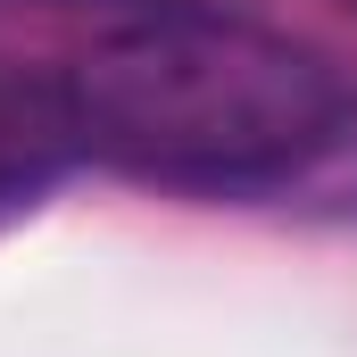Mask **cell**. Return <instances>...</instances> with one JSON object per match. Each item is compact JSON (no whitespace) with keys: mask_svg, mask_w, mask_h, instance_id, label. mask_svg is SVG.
Wrapping results in <instances>:
<instances>
[{"mask_svg":"<svg viewBox=\"0 0 357 357\" xmlns=\"http://www.w3.org/2000/svg\"><path fill=\"white\" fill-rule=\"evenodd\" d=\"M84 167L167 191H274L357 125L349 75L250 17L150 8L67 59Z\"/></svg>","mask_w":357,"mask_h":357,"instance_id":"1","label":"cell"},{"mask_svg":"<svg viewBox=\"0 0 357 357\" xmlns=\"http://www.w3.org/2000/svg\"><path fill=\"white\" fill-rule=\"evenodd\" d=\"M75 167H84V133H75L67 67L0 59V208L42 199L50 183H67Z\"/></svg>","mask_w":357,"mask_h":357,"instance_id":"2","label":"cell"}]
</instances>
